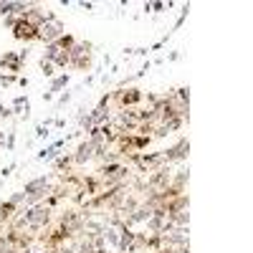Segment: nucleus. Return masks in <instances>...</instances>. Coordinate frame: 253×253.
<instances>
[{"instance_id": "nucleus-11", "label": "nucleus", "mask_w": 253, "mask_h": 253, "mask_svg": "<svg viewBox=\"0 0 253 253\" xmlns=\"http://www.w3.org/2000/svg\"><path fill=\"white\" fill-rule=\"evenodd\" d=\"M58 53H61V51H58V46H56V43H48V46L43 48V58H46V61H51V63H53V58H56Z\"/></svg>"}, {"instance_id": "nucleus-2", "label": "nucleus", "mask_w": 253, "mask_h": 253, "mask_svg": "<svg viewBox=\"0 0 253 253\" xmlns=\"http://www.w3.org/2000/svg\"><path fill=\"white\" fill-rule=\"evenodd\" d=\"M104 142L99 139V137H94V139H84L79 147H76V152L71 155V162L74 165H86V162H91L94 160V152H96V147H101Z\"/></svg>"}, {"instance_id": "nucleus-7", "label": "nucleus", "mask_w": 253, "mask_h": 253, "mask_svg": "<svg viewBox=\"0 0 253 253\" xmlns=\"http://www.w3.org/2000/svg\"><path fill=\"white\" fill-rule=\"evenodd\" d=\"M23 63H26V61H20V56L13 53V51L0 56V69H3V71H10L13 76H15L18 71H23Z\"/></svg>"}, {"instance_id": "nucleus-14", "label": "nucleus", "mask_w": 253, "mask_h": 253, "mask_svg": "<svg viewBox=\"0 0 253 253\" xmlns=\"http://www.w3.org/2000/svg\"><path fill=\"white\" fill-rule=\"evenodd\" d=\"M15 81H18V79H15L13 74H0V86H3V89L10 86V84H15Z\"/></svg>"}, {"instance_id": "nucleus-6", "label": "nucleus", "mask_w": 253, "mask_h": 253, "mask_svg": "<svg viewBox=\"0 0 253 253\" xmlns=\"http://www.w3.org/2000/svg\"><path fill=\"white\" fill-rule=\"evenodd\" d=\"M187 150H190V142L182 137L177 144H172V147H167V150L162 152V160H165V165H170V162H182V160H187Z\"/></svg>"}, {"instance_id": "nucleus-5", "label": "nucleus", "mask_w": 253, "mask_h": 253, "mask_svg": "<svg viewBox=\"0 0 253 253\" xmlns=\"http://www.w3.org/2000/svg\"><path fill=\"white\" fill-rule=\"evenodd\" d=\"M13 38L15 41H23V43H33V41H38V28L31 26L28 20L23 18H15V23H13Z\"/></svg>"}, {"instance_id": "nucleus-8", "label": "nucleus", "mask_w": 253, "mask_h": 253, "mask_svg": "<svg viewBox=\"0 0 253 253\" xmlns=\"http://www.w3.org/2000/svg\"><path fill=\"white\" fill-rule=\"evenodd\" d=\"M66 84H69V74H61V76H56V79H51V86H48V96H53L56 91H61L63 86H66Z\"/></svg>"}, {"instance_id": "nucleus-13", "label": "nucleus", "mask_w": 253, "mask_h": 253, "mask_svg": "<svg viewBox=\"0 0 253 253\" xmlns=\"http://www.w3.org/2000/svg\"><path fill=\"white\" fill-rule=\"evenodd\" d=\"M41 71H43L46 76H51V79H53V74H56L53 63H51V61H46V58H41Z\"/></svg>"}, {"instance_id": "nucleus-4", "label": "nucleus", "mask_w": 253, "mask_h": 253, "mask_svg": "<svg viewBox=\"0 0 253 253\" xmlns=\"http://www.w3.org/2000/svg\"><path fill=\"white\" fill-rule=\"evenodd\" d=\"M112 101H117V107L124 112V109H132V107H137V104L142 101V91L139 89H119V91H114L112 94Z\"/></svg>"}, {"instance_id": "nucleus-1", "label": "nucleus", "mask_w": 253, "mask_h": 253, "mask_svg": "<svg viewBox=\"0 0 253 253\" xmlns=\"http://www.w3.org/2000/svg\"><path fill=\"white\" fill-rule=\"evenodd\" d=\"M20 218H23L26 228H31V230H41V228H46V225L51 223V208H46V205L26 208V210H20Z\"/></svg>"}, {"instance_id": "nucleus-10", "label": "nucleus", "mask_w": 253, "mask_h": 253, "mask_svg": "<svg viewBox=\"0 0 253 253\" xmlns=\"http://www.w3.org/2000/svg\"><path fill=\"white\" fill-rule=\"evenodd\" d=\"M71 165H74V162H71V152H69V155H63V157H58V160H56V170H58V172H63V170H69Z\"/></svg>"}, {"instance_id": "nucleus-16", "label": "nucleus", "mask_w": 253, "mask_h": 253, "mask_svg": "<svg viewBox=\"0 0 253 253\" xmlns=\"http://www.w3.org/2000/svg\"><path fill=\"white\" fill-rule=\"evenodd\" d=\"M69 99H71V91H66L61 99H58V107H63V104H69Z\"/></svg>"}, {"instance_id": "nucleus-9", "label": "nucleus", "mask_w": 253, "mask_h": 253, "mask_svg": "<svg viewBox=\"0 0 253 253\" xmlns=\"http://www.w3.org/2000/svg\"><path fill=\"white\" fill-rule=\"evenodd\" d=\"M74 43H76V38L71 36V33H63L58 41H56V46H58V51H69V48H74Z\"/></svg>"}, {"instance_id": "nucleus-3", "label": "nucleus", "mask_w": 253, "mask_h": 253, "mask_svg": "<svg viewBox=\"0 0 253 253\" xmlns=\"http://www.w3.org/2000/svg\"><path fill=\"white\" fill-rule=\"evenodd\" d=\"M63 33H66V31H63V23L53 15V18H48L46 23L38 28V41H43V43L48 46V43H56V41H58Z\"/></svg>"}, {"instance_id": "nucleus-19", "label": "nucleus", "mask_w": 253, "mask_h": 253, "mask_svg": "<svg viewBox=\"0 0 253 253\" xmlns=\"http://www.w3.org/2000/svg\"><path fill=\"white\" fill-rule=\"evenodd\" d=\"M137 253H150V251H137Z\"/></svg>"}, {"instance_id": "nucleus-15", "label": "nucleus", "mask_w": 253, "mask_h": 253, "mask_svg": "<svg viewBox=\"0 0 253 253\" xmlns=\"http://www.w3.org/2000/svg\"><path fill=\"white\" fill-rule=\"evenodd\" d=\"M10 114H13V112H10L8 107H3V104H0V117H3V119H8Z\"/></svg>"}, {"instance_id": "nucleus-17", "label": "nucleus", "mask_w": 253, "mask_h": 253, "mask_svg": "<svg viewBox=\"0 0 253 253\" xmlns=\"http://www.w3.org/2000/svg\"><path fill=\"white\" fill-rule=\"evenodd\" d=\"M162 8H165V3H152V5H147V10H155V13L162 10Z\"/></svg>"}, {"instance_id": "nucleus-12", "label": "nucleus", "mask_w": 253, "mask_h": 253, "mask_svg": "<svg viewBox=\"0 0 253 253\" xmlns=\"http://www.w3.org/2000/svg\"><path fill=\"white\" fill-rule=\"evenodd\" d=\"M76 253H96V248H94V246H91V241L86 238V241H79Z\"/></svg>"}, {"instance_id": "nucleus-18", "label": "nucleus", "mask_w": 253, "mask_h": 253, "mask_svg": "<svg viewBox=\"0 0 253 253\" xmlns=\"http://www.w3.org/2000/svg\"><path fill=\"white\" fill-rule=\"evenodd\" d=\"M13 170H15V165H13V162H10V165H8V167H5V170H3V177H8V175H10V172H13Z\"/></svg>"}]
</instances>
